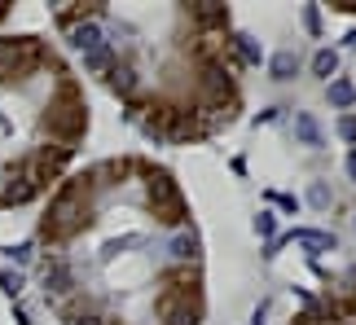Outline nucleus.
<instances>
[{
	"mask_svg": "<svg viewBox=\"0 0 356 325\" xmlns=\"http://www.w3.org/2000/svg\"><path fill=\"white\" fill-rule=\"evenodd\" d=\"M79 224H84V185L71 181V185L58 189V198H53L49 220H44V238H71Z\"/></svg>",
	"mask_w": 356,
	"mask_h": 325,
	"instance_id": "obj_1",
	"label": "nucleus"
},
{
	"mask_svg": "<svg viewBox=\"0 0 356 325\" xmlns=\"http://www.w3.org/2000/svg\"><path fill=\"white\" fill-rule=\"evenodd\" d=\"M44 128L53 132V137H62V141H75L79 132H84V106H79L75 88H62L58 97L49 101V110H44Z\"/></svg>",
	"mask_w": 356,
	"mask_h": 325,
	"instance_id": "obj_2",
	"label": "nucleus"
},
{
	"mask_svg": "<svg viewBox=\"0 0 356 325\" xmlns=\"http://www.w3.org/2000/svg\"><path fill=\"white\" fill-rule=\"evenodd\" d=\"M40 66V44L31 35H5L0 40V79H26Z\"/></svg>",
	"mask_w": 356,
	"mask_h": 325,
	"instance_id": "obj_3",
	"label": "nucleus"
},
{
	"mask_svg": "<svg viewBox=\"0 0 356 325\" xmlns=\"http://www.w3.org/2000/svg\"><path fill=\"white\" fill-rule=\"evenodd\" d=\"M149 198L159 202V220H181V198H176V189L168 176H154V185H149Z\"/></svg>",
	"mask_w": 356,
	"mask_h": 325,
	"instance_id": "obj_4",
	"label": "nucleus"
},
{
	"mask_svg": "<svg viewBox=\"0 0 356 325\" xmlns=\"http://www.w3.org/2000/svg\"><path fill=\"white\" fill-rule=\"evenodd\" d=\"M35 194H40V189H35L31 181H26V176H22V172H18V176H13V172H9V181H5V185H0V207H13V202H31Z\"/></svg>",
	"mask_w": 356,
	"mask_h": 325,
	"instance_id": "obj_5",
	"label": "nucleus"
},
{
	"mask_svg": "<svg viewBox=\"0 0 356 325\" xmlns=\"http://www.w3.org/2000/svg\"><path fill=\"white\" fill-rule=\"evenodd\" d=\"M71 44L84 49V53H97L102 49V26L97 22H79L75 31H71Z\"/></svg>",
	"mask_w": 356,
	"mask_h": 325,
	"instance_id": "obj_6",
	"label": "nucleus"
},
{
	"mask_svg": "<svg viewBox=\"0 0 356 325\" xmlns=\"http://www.w3.org/2000/svg\"><path fill=\"white\" fill-rule=\"evenodd\" d=\"M295 132H299V137H304L308 145H321V132H317V124H312L308 115H299V119H295Z\"/></svg>",
	"mask_w": 356,
	"mask_h": 325,
	"instance_id": "obj_7",
	"label": "nucleus"
},
{
	"mask_svg": "<svg viewBox=\"0 0 356 325\" xmlns=\"http://www.w3.org/2000/svg\"><path fill=\"white\" fill-rule=\"evenodd\" d=\"M44 286H49L53 294H62V290H71V273H66V268H53V273L44 277Z\"/></svg>",
	"mask_w": 356,
	"mask_h": 325,
	"instance_id": "obj_8",
	"label": "nucleus"
},
{
	"mask_svg": "<svg viewBox=\"0 0 356 325\" xmlns=\"http://www.w3.org/2000/svg\"><path fill=\"white\" fill-rule=\"evenodd\" d=\"M291 71H295V53H277V58H273V75L291 79Z\"/></svg>",
	"mask_w": 356,
	"mask_h": 325,
	"instance_id": "obj_9",
	"label": "nucleus"
},
{
	"mask_svg": "<svg viewBox=\"0 0 356 325\" xmlns=\"http://www.w3.org/2000/svg\"><path fill=\"white\" fill-rule=\"evenodd\" d=\"M172 255H176V260H189V255H194V238H185V233H181V238L172 242Z\"/></svg>",
	"mask_w": 356,
	"mask_h": 325,
	"instance_id": "obj_10",
	"label": "nucleus"
},
{
	"mask_svg": "<svg viewBox=\"0 0 356 325\" xmlns=\"http://www.w3.org/2000/svg\"><path fill=\"white\" fill-rule=\"evenodd\" d=\"M330 101H334V106H348V101H352V88H348V84H334V88H330Z\"/></svg>",
	"mask_w": 356,
	"mask_h": 325,
	"instance_id": "obj_11",
	"label": "nucleus"
},
{
	"mask_svg": "<svg viewBox=\"0 0 356 325\" xmlns=\"http://www.w3.org/2000/svg\"><path fill=\"white\" fill-rule=\"evenodd\" d=\"M312 66H317V75H330L334 71V53H317V62H312Z\"/></svg>",
	"mask_w": 356,
	"mask_h": 325,
	"instance_id": "obj_12",
	"label": "nucleus"
},
{
	"mask_svg": "<svg viewBox=\"0 0 356 325\" xmlns=\"http://www.w3.org/2000/svg\"><path fill=\"white\" fill-rule=\"evenodd\" d=\"M111 79H115V88H123V92L132 88V71H123V66H115V75H111Z\"/></svg>",
	"mask_w": 356,
	"mask_h": 325,
	"instance_id": "obj_13",
	"label": "nucleus"
},
{
	"mask_svg": "<svg viewBox=\"0 0 356 325\" xmlns=\"http://www.w3.org/2000/svg\"><path fill=\"white\" fill-rule=\"evenodd\" d=\"M88 66H92V71H102V66H111V53H106V49L88 53Z\"/></svg>",
	"mask_w": 356,
	"mask_h": 325,
	"instance_id": "obj_14",
	"label": "nucleus"
},
{
	"mask_svg": "<svg viewBox=\"0 0 356 325\" xmlns=\"http://www.w3.org/2000/svg\"><path fill=\"white\" fill-rule=\"evenodd\" d=\"M0 286H5L9 294H18V290H22V277H18V273H5V277H0Z\"/></svg>",
	"mask_w": 356,
	"mask_h": 325,
	"instance_id": "obj_15",
	"label": "nucleus"
},
{
	"mask_svg": "<svg viewBox=\"0 0 356 325\" xmlns=\"http://www.w3.org/2000/svg\"><path fill=\"white\" fill-rule=\"evenodd\" d=\"M255 228L268 238V233H273V215H268V211H259V215H255Z\"/></svg>",
	"mask_w": 356,
	"mask_h": 325,
	"instance_id": "obj_16",
	"label": "nucleus"
},
{
	"mask_svg": "<svg viewBox=\"0 0 356 325\" xmlns=\"http://www.w3.org/2000/svg\"><path fill=\"white\" fill-rule=\"evenodd\" d=\"M9 255H13V260H18V264H26V260H31V247H13Z\"/></svg>",
	"mask_w": 356,
	"mask_h": 325,
	"instance_id": "obj_17",
	"label": "nucleus"
},
{
	"mask_svg": "<svg viewBox=\"0 0 356 325\" xmlns=\"http://www.w3.org/2000/svg\"><path fill=\"white\" fill-rule=\"evenodd\" d=\"M75 325H102V317H75Z\"/></svg>",
	"mask_w": 356,
	"mask_h": 325,
	"instance_id": "obj_18",
	"label": "nucleus"
},
{
	"mask_svg": "<svg viewBox=\"0 0 356 325\" xmlns=\"http://www.w3.org/2000/svg\"><path fill=\"white\" fill-rule=\"evenodd\" d=\"M348 172H352V176H356V154H352V158H348Z\"/></svg>",
	"mask_w": 356,
	"mask_h": 325,
	"instance_id": "obj_19",
	"label": "nucleus"
},
{
	"mask_svg": "<svg viewBox=\"0 0 356 325\" xmlns=\"http://www.w3.org/2000/svg\"><path fill=\"white\" fill-rule=\"evenodd\" d=\"M299 325H312V321H299Z\"/></svg>",
	"mask_w": 356,
	"mask_h": 325,
	"instance_id": "obj_20",
	"label": "nucleus"
}]
</instances>
